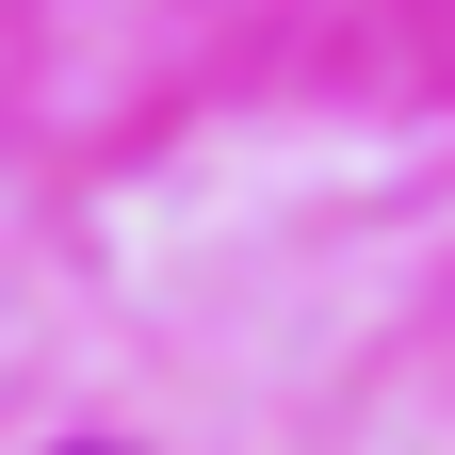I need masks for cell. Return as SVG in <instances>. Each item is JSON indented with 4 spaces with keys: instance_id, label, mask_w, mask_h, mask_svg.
I'll list each match as a JSON object with an SVG mask.
<instances>
[]
</instances>
